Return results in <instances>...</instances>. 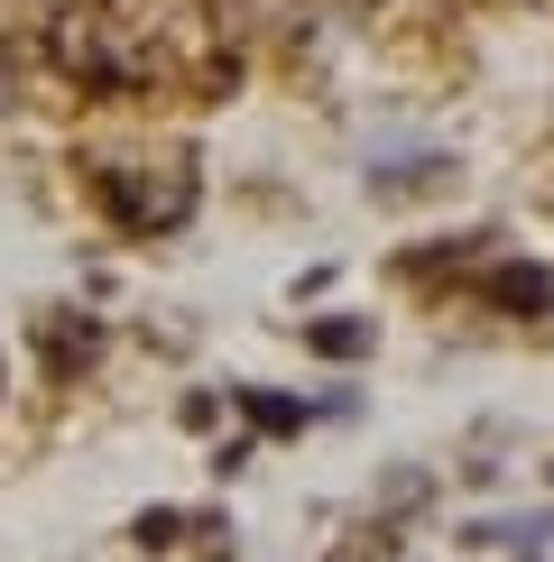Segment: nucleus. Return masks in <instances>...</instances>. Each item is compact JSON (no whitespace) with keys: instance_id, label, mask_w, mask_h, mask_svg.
Segmentation results:
<instances>
[{"instance_id":"nucleus-3","label":"nucleus","mask_w":554,"mask_h":562,"mask_svg":"<svg viewBox=\"0 0 554 562\" xmlns=\"http://www.w3.org/2000/svg\"><path fill=\"white\" fill-rule=\"evenodd\" d=\"M241 406H250V425H268V434H296V425H306V406H287V396H268V387H241Z\"/></svg>"},{"instance_id":"nucleus-4","label":"nucleus","mask_w":554,"mask_h":562,"mask_svg":"<svg viewBox=\"0 0 554 562\" xmlns=\"http://www.w3.org/2000/svg\"><path fill=\"white\" fill-rule=\"evenodd\" d=\"M554 535V507H536V517H499V526H480V544H545Z\"/></svg>"},{"instance_id":"nucleus-2","label":"nucleus","mask_w":554,"mask_h":562,"mask_svg":"<svg viewBox=\"0 0 554 562\" xmlns=\"http://www.w3.org/2000/svg\"><path fill=\"white\" fill-rule=\"evenodd\" d=\"M306 350H323V360H361V350H369V323H361V314H323V323H306Z\"/></svg>"},{"instance_id":"nucleus-1","label":"nucleus","mask_w":554,"mask_h":562,"mask_svg":"<svg viewBox=\"0 0 554 562\" xmlns=\"http://www.w3.org/2000/svg\"><path fill=\"white\" fill-rule=\"evenodd\" d=\"M490 295L508 304V314H554V277H545V268H499Z\"/></svg>"},{"instance_id":"nucleus-5","label":"nucleus","mask_w":554,"mask_h":562,"mask_svg":"<svg viewBox=\"0 0 554 562\" xmlns=\"http://www.w3.org/2000/svg\"><path fill=\"white\" fill-rule=\"evenodd\" d=\"M130 535H138V544H148V553H167L176 535H185V517H176V507H148V517H138Z\"/></svg>"}]
</instances>
